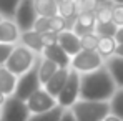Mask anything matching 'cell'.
Here are the masks:
<instances>
[{
    "instance_id": "6da1fadb",
    "label": "cell",
    "mask_w": 123,
    "mask_h": 121,
    "mask_svg": "<svg viewBox=\"0 0 123 121\" xmlns=\"http://www.w3.org/2000/svg\"><path fill=\"white\" fill-rule=\"evenodd\" d=\"M118 86L103 66L97 71L85 73L80 76V100L83 101H108L113 98Z\"/></svg>"
},
{
    "instance_id": "7a4b0ae2",
    "label": "cell",
    "mask_w": 123,
    "mask_h": 121,
    "mask_svg": "<svg viewBox=\"0 0 123 121\" xmlns=\"http://www.w3.org/2000/svg\"><path fill=\"white\" fill-rule=\"evenodd\" d=\"M38 57L40 55H37L35 52L27 48L25 45L18 43L13 46V52H12L8 61L5 63V68L8 71H12L15 76H22L35 66V63L38 61Z\"/></svg>"
},
{
    "instance_id": "3957f363",
    "label": "cell",
    "mask_w": 123,
    "mask_h": 121,
    "mask_svg": "<svg viewBox=\"0 0 123 121\" xmlns=\"http://www.w3.org/2000/svg\"><path fill=\"white\" fill-rule=\"evenodd\" d=\"M77 121H103L110 115V103L78 100L72 108Z\"/></svg>"
},
{
    "instance_id": "277c9868",
    "label": "cell",
    "mask_w": 123,
    "mask_h": 121,
    "mask_svg": "<svg viewBox=\"0 0 123 121\" xmlns=\"http://www.w3.org/2000/svg\"><path fill=\"white\" fill-rule=\"evenodd\" d=\"M38 61H40V57H38ZM38 61L35 63V66L30 71H27L25 75L18 76V81H17V88H15L13 96L25 101V103L28 101V98L33 93H37L40 88H43L40 83V78H38Z\"/></svg>"
},
{
    "instance_id": "5b68a950",
    "label": "cell",
    "mask_w": 123,
    "mask_h": 121,
    "mask_svg": "<svg viewBox=\"0 0 123 121\" xmlns=\"http://www.w3.org/2000/svg\"><path fill=\"white\" fill-rule=\"evenodd\" d=\"M103 66H105V60L98 55V52H86V50H82L77 57H73L70 65V68L80 75L97 71Z\"/></svg>"
},
{
    "instance_id": "8992f818",
    "label": "cell",
    "mask_w": 123,
    "mask_h": 121,
    "mask_svg": "<svg viewBox=\"0 0 123 121\" xmlns=\"http://www.w3.org/2000/svg\"><path fill=\"white\" fill-rule=\"evenodd\" d=\"M80 73H77L75 70L70 68V75L65 88L62 90V93L58 95V106H62L63 109H70L77 101L80 100Z\"/></svg>"
},
{
    "instance_id": "52a82bcc",
    "label": "cell",
    "mask_w": 123,
    "mask_h": 121,
    "mask_svg": "<svg viewBox=\"0 0 123 121\" xmlns=\"http://www.w3.org/2000/svg\"><path fill=\"white\" fill-rule=\"evenodd\" d=\"M37 18H38V13H37V8H35V0H22L18 8H17L15 18H13L18 30L22 33L33 30Z\"/></svg>"
},
{
    "instance_id": "ba28073f",
    "label": "cell",
    "mask_w": 123,
    "mask_h": 121,
    "mask_svg": "<svg viewBox=\"0 0 123 121\" xmlns=\"http://www.w3.org/2000/svg\"><path fill=\"white\" fill-rule=\"evenodd\" d=\"M32 116L25 101L10 96L2 108V121H28Z\"/></svg>"
},
{
    "instance_id": "9c48e42d",
    "label": "cell",
    "mask_w": 123,
    "mask_h": 121,
    "mask_svg": "<svg viewBox=\"0 0 123 121\" xmlns=\"http://www.w3.org/2000/svg\"><path fill=\"white\" fill-rule=\"evenodd\" d=\"M27 106H28L32 115H42V113H47V111H52L53 108H57L58 101H57V98H53L45 88H40L37 93H33L28 98Z\"/></svg>"
},
{
    "instance_id": "30bf717a",
    "label": "cell",
    "mask_w": 123,
    "mask_h": 121,
    "mask_svg": "<svg viewBox=\"0 0 123 121\" xmlns=\"http://www.w3.org/2000/svg\"><path fill=\"white\" fill-rule=\"evenodd\" d=\"M58 45L63 48V52L73 58L77 57L80 52H82V41H80V37L73 32V30H65L58 35Z\"/></svg>"
},
{
    "instance_id": "8fae6325",
    "label": "cell",
    "mask_w": 123,
    "mask_h": 121,
    "mask_svg": "<svg viewBox=\"0 0 123 121\" xmlns=\"http://www.w3.org/2000/svg\"><path fill=\"white\" fill-rule=\"evenodd\" d=\"M20 35L22 32L18 30L17 23L13 20H2L0 23V43L7 45H18L20 43Z\"/></svg>"
},
{
    "instance_id": "7c38bea8",
    "label": "cell",
    "mask_w": 123,
    "mask_h": 121,
    "mask_svg": "<svg viewBox=\"0 0 123 121\" xmlns=\"http://www.w3.org/2000/svg\"><path fill=\"white\" fill-rule=\"evenodd\" d=\"M40 57H43V58H47V60H50V61H53V63H57L60 68H70V65H72V58L63 52V48H62L60 45L45 46Z\"/></svg>"
},
{
    "instance_id": "4fadbf2b",
    "label": "cell",
    "mask_w": 123,
    "mask_h": 121,
    "mask_svg": "<svg viewBox=\"0 0 123 121\" xmlns=\"http://www.w3.org/2000/svg\"><path fill=\"white\" fill-rule=\"evenodd\" d=\"M68 75H70V68H60V70L50 78V81H48L43 88H45L53 98H58V95L62 93V90H63L65 85H67Z\"/></svg>"
},
{
    "instance_id": "5bb4252c",
    "label": "cell",
    "mask_w": 123,
    "mask_h": 121,
    "mask_svg": "<svg viewBox=\"0 0 123 121\" xmlns=\"http://www.w3.org/2000/svg\"><path fill=\"white\" fill-rule=\"evenodd\" d=\"M95 27H97V17H95V13H80L77 17L75 23H73L72 30L78 37H83L86 33H93Z\"/></svg>"
},
{
    "instance_id": "9a60e30c",
    "label": "cell",
    "mask_w": 123,
    "mask_h": 121,
    "mask_svg": "<svg viewBox=\"0 0 123 121\" xmlns=\"http://www.w3.org/2000/svg\"><path fill=\"white\" fill-rule=\"evenodd\" d=\"M17 81H18V76H15L12 71H8L5 66H0V93L2 95H5L7 98L13 96Z\"/></svg>"
},
{
    "instance_id": "2e32d148",
    "label": "cell",
    "mask_w": 123,
    "mask_h": 121,
    "mask_svg": "<svg viewBox=\"0 0 123 121\" xmlns=\"http://www.w3.org/2000/svg\"><path fill=\"white\" fill-rule=\"evenodd\" d=\"M58 15L68 22L70 30H72L77 17L80 15V12H78V0H63L62 3H58Z\"/></svg>"
},
{
    "instance_id": "e0dca14e",
    "label": "cell",
    "mask_w": 123,
    "mask_h": 121,
    "mask_svg": "<svg viewBox=\"0 0 123 121\" xmlns=\"http://www.w3.org/2000/svg\"><path fill=\"white\" fill-rule=\"evenodd\" d=\"M105 68L108 70V73L111 75V78L115 81V85L118 88H123V58L122 57H111L110 60L105 61Z\"/></svg>"
},
{
    "instance_id": "ac0fdd59",
    "label": "cell",
    "mask_w": 123,
    "mask_h": 121,
    "mask_svg": "<svg viewBox=\"0 0 123 121\" xmlns=\"http://www.w3.org/2000/svg\"><path fill=\"white\" fill-rule=\"evenodd\" d=\"M20 43L25 45L27 48H30L32 52H35L37 55H42L45 45H43V38H42L40 33H37L35 30H30V32H25L20 35Z\"/></svg>"
},
{
    "instance_id": "d6986e66",
    "label": "cell",
    "mask_w": 123,
    "mask_h": 121,
    "mask_svg": "<svg viewBox=\"0 0 123 121\" xmlns=\"http://www.w3.org/2000/svg\"><path fill=\"white\" fill-rule=\"evenodd\" d=\"M58 70H60V66H58L57 63H53V61L40 57V61H38V78H40L42 86H45V85L50 81V78H52Z\"/></svg>"
},
{
    "instance_id": "ffe728a7",
    "label": "cell",
    "mask_w": 123,
    "mask_h": 121,
    "mask_svg": "<svg viewBox=\"0 0 123 121\" xmlns=\"http://www.w3.org/2000/svg\"><path fill=\"white\" fill-rule=\"evenodd\" d=\"M117 46H118V43L115 41L113 37H100L98 46H97V52H98V55L102 57L103 60L106 61V60H110L111 57H115Z\"/></svg>"
},
{
    "instance_id": "44dd1931",
    "label": "cell",
    "mask_w": 123,
    "mask_h": 121,
    "mask_svg": "<svg viewBox=\"0 0 123 121\" xmlns=\"http://www.w3.org/2000/svg\"><path fill=\"white\" fill-rule=\"evenodd\" d=\"M35 8H37L38 17L52 18L58 15V3L55 0H35Z\"/></svg>"
},
{
    "instance_id": "7402d4cb",
    "label": "cell",
    "mask_w": 123,
    "mask_h": 121,
    "mask_svg": "<svg viewBox=\"0 0 123 121\" xmlns=\"http://www.w3.org/2000/svg\"><path fill=\"white\" fill-rule=\"evenodd\" d=\"M22 0H0V15L5 20H13Z\"/></svg>"
},
{
    "instance_id": "603a6c76",
    "label": "cell",
    "mask_w": 123,
    "mask_h": 121,
    "mask_svg": "<svg viewBox=\"0 0 123 121\" xmlns=\"http://www.w3.org/2000/svg\"><path fill=\"white\" fill-rule=\"evenodd\" d=\"M108 103H110V113L123 121V88H118Z\"/></svg>"
},
{
    "instance_id": "cb8c5ba5",
    "label": "cell",
    "mask_w": 123,
    "mask_h": 121,
    "mask_svg": "<svg viewBox=\"0 0 123 121\" xmlns=\"http://www.w3.org/2000/svg\"><path fill=\"white\" fill-rule=\"evenodd\" d=\"M95 17H97V23H110V22H113V2L102 3L97 8Z\"/></svg>"
},
{
    "instance_id": "d4e9b609",
    "label": "cell",
    "mask_w": 123,
    "mask_h": 121,
    "mask_svg": "<svg viewBox=\"0 0 123 121\" xmlns=\"http://www.w3.org/2000/svg\"><path fill=\"white\" fill-rule=\"evenodd\" d=\"M63 111L65 109L62 106H57L52 111H47V113H42V115H32L28 121H60Z\"/></svg>"
},
{
    "instance_id": "484cf974",
    "label": "cell",
    "mask_w": 123,
    "mask_h": 121,
    "mask_svg": "<svg viewBox=\"0 0 123 121\" xmlns=\"http://www.w3.org/2000/svg\"><path fill=\"white\" fill-rule=\"evenodd\" d=\"M98 40L100 37L93 32V33H86L80 37V41H82V50H86V52H97V46H98Z\"/></svg>"
},
{
    "instance_id": "4316f807",
    "label": "cell",
    "mask_w": 123,
    "mask_h": 121,
    "mask_svg": "<svg viewBox=\"0 0 123 121\" xmlns=\"http://www.w3.org/2000/svg\"><path fill=\"white\" fill-rule=\"evenodd\" d=\"M117 30H118V27L113 22H110V23H97V27H95V33L98 37H113L115 38Z\"/></svg>"
},
{
    "instance_id": "83f0119b",
    "label": "cell",
    "mask_w": 123,
    "mask_h": 121,
    "mask_svg": "<svg viewBox=\"0 0 123 121\" xmlns=\"http://www.w3.org/2000/svg\"><path fill=\"white\" fill-rule=\"evenodd\" d=\"M65 30H70V25H68V22L65 20L63 17L55 15V17L50 18V32H55V33L60 35L62 32H65Z\"/></svg>"
},
{
    "instance_id": "f1b7e54d",
    "label": "cell",
    "mask_w": 123,
    "mask_h": 121,
    "mask_svg": "<svg viewBox=\"0 0 123 121\" xmlns=\"http://www.w3.org/2000/svg\"><path fill=\"white\" fill-rule=\"evenodd\" d=\"M100 3L97 0H78V12L80 13H95Z\"/></svg>"
},
{
    "instance_id": "f546056e",
    "label": "cell",
    "mask_w": 123,
    "mask_h": 121,
    "mask_svg": "<svg viewBox=\"0 0 123 121\" xmlns=\"http://www.w3.org/2000/svg\"><path fill=\"white\" fill-rule=\"evenodd\" d=\"M33 30L37 32V33H47V32H50V18H47V17H38L37 22H35V27H33Z\"/></svg>"
},
{
    "instance_id": "4dcf8cb0",
    "label": "cell",
    "mask_w": 123,
    "mask_h": 121,
    "mask_svg": "<svg viewBox=\"0 0 123 121\" xmlns=\"http://www.w3.org/2000/svg\"><path fill=\"white\" fill-rule=\"evenodd\" d=\"M15 45H7V43H0V66H5V63L8 61L12 52H13Z\"/></svg>"
},
{
    "instance_id": "1f68e13d",
    "label": "cell",
    "mask_w": 123,
    "mask_h": 121,
    "mask_svg": "<svg viewBox=\"0 0 123 121\" xmlns=\"http://www.w3.org/2000/svg\"><path fill=\"white\" fill-rule=\"evenodd\" d=\"M113 23L117 27H123V5L113 3Z\"/></svg>"
},
{
    "instance_id": "d6a6232c",
    "label": "cell",
    "mask_w": 123,
    "mask_h": 121,
    "mask_svg": "<svg viewBox=\"0 0 123 121\" xmlns=\"http://www.w3.org/2000/svg\"><path fill=\"white\" fill-rule=\"evenodd\" d=\"M43 38V45L45 46H52V45H58V33L55 32H47L42 35Z\"/></svg>"
},
{
    "instance_id": "836d02e7",
    "label": "cell",
    "mask_w": 123,
    "mask_h": 121,
    "mask_svg": "<svg viewBox=\"0 0 123 121\" xmlns=\"http://www.w3.org/2000/svg\"><path fill=\"white\" fill-rule=\"evenodd\" d=\"M60 121H77V118H75V115H73L72 109H65L63 115H62V118H60Z\"/></svg>"
},
{
    "instance_id": "e575fe53",
    "label": "cell",
    "mask_w": 123,
    "mask_h": 121,
    "mask_svg": "<svg viewBox=\"0 0 123 121\" xmlns=\"http://www.w3.org/2000/svg\"><path fill=\"white\" fill-rule=\"evenodd\" d=\"M115 41H117L118 45H123V27H118L117 35H115Z\"/></svg>"
},
{
    "instance_id": "d590c367",
    "label": "cell",
    "mask_w": 123,
    "mask_h": 121,
    "mask_svg": "<svg viewBox=\"0 0 123 121\" xmlns=\"http://www.w3.org/2000/svg\"><path fill=\"white\" fill-rule=\"evenodd\" d=\"M103 121H122V120H120V118H117V116H113V115L110 113V115H108V116H106Z\"/></svg>"
},
{
    "instance_id": "8d00e7d4",
    "label": "cell",
    "mask_w": 123,
    "mask_h": 121,
    "mask_svg": "<svg viewBox=\"0 0 123 121\" xmlns=\"http://www.w3.org/2000/svg\"><path fill=\"white\" fill-rule=\"evenodd\" d=\"M115 55L123 58V45H118V46H117V53H115Z\"/></svg>"
},
{
    "instance_id": "74e56055",
    "label": "cell",
    "mask_w": 123,
    "mask_h": 121,
    "mask_svg": "<svg viewBox=\"0 0 123 121\" xmlns=\"http://www.w3.org/2000/svg\"><path fill=\"white\" fill-rule=\"evenodd\" d=\"M7 100H8V98H7L5 95H2V93H0V108H3V104L7 103Z\"/></svg>"
},
{
    "instance_id": "f35d334b",
    "label": "cell",
    "mask_w": 123,
    "mask_h": 121,
    "mask_svg": "<svg viewBox=\"0 0 123 121\" xmlns=\"http://www.w3.org/2000/svg\"><path fill=\"white\" fill-rule=\"evenodd\" d=\"M97 2H98V3L102 5V3H108V2H111V0H97Z\"/></svg>"
},
{
    "instance_id": "ab89813d",
    "label": "cell",
    "mask_w": 123,
    "mask_h": 121,
    "mask_svg": "<svg viewBox=\"0 0 123 121\" xmlns=\"http://www.w3.org/2000/svg\"><path fill=\"white\" fill-rule=\"evenodd\" d=\"M113 3H120V5H123V0H111Z\"/></svg>"
},
{
    "instance_id": "60d3db41",
    "label": "cell",
    "mask_w": 123,
    "mask_h": 121,
    "mask_svg": "<svg viewBox=\"0 0 123 121\" xmlns=\"http://www.w3.org/2000/svg\"><path fill=\"white\" fill-rule=\"evenodd\" d=\"M0 121H2V108H0Z\"/></svg>"
},
{
    "instance_id": "b9f144b4",
    "label": "cell",
    "mask_w": 123,
    "mask_h": 121,
    "mask_svg": "<svg viewBox=\"0 0 123 121\" xmlns=\"http://www.w3.org/2000/svg\"><path fill=\"white\" fill-rule=\"evenodd\" d=\"M55 2H57V3H62V2H63V0H55Z\"/></svg>"
},
{
    "instance_id": "7bdbcfd3",
    "label": "cell",
    "mask_w": 123,
    "mask_h": 121,
    "mask_svg": "<svg viewBox=\"0 0 123 121\" xmlns=\"http://www.w3.org/2000/svg\"><path fill=\"white\" fill-rule=\"evenodd\" d=\"M2 20H3V18H2V15H0V23H2Z\"/></svg>"
}]
</instances>
